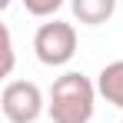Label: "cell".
Returning <instances> with one entry per match:
<instances>
[{
  "label": "cell",
  "instance_id": "1",
  "mask_svg": "<svg viewBox=\"0 0 123 123\" xmlns=\"http://www.w3.org/2000/svg\"><path fill=\"white\" fill-rule=\"evenodd\" d=\"M97 83L77 70L53 80L47 97V113L53 123H90L97 110Z\"/></svg>",
  "mask_w": 123,
  "mask_h": 123
},
{
  "label": "cell",
  "instance_id": "2",
  "mask_svg": "<svg viewBox=\"0 0 123 123\" xmlns=\"http://www.w3.org/2000/svg\"><path fill=\"white\" fill-rule=\"evenodd\" d=\"M33 53L43 67H67L77 53V30L67 20H47L33 33Z\"/></svg>",
  "mask_w": 123,
  "mask_h": 123
},
{
  "label": "cell",
  "instance_id": "3",
  "mask_svg": "<svg viewBox=\"0 0 123 123\" xmlns=\"http://www.w3.org/2000/svg\"><path fill=\"white\" fill-rule=\"evenodd\" d=\"M0 110L7 123H37L40 113L47 110V100L33 80H7L0 93Z\"/></svg>",
  "mask_w": 123,
  "mask_h": 123
},
{
  "label": "cell",
  "instance_id": "4",
  "mask_svg": "<svg viewBox=\"0 0 123 123\" xmlns=\"http://www.w3.org/2000/svg\"><path fill=\"white\" fill-rule=\"evenodd\" d=\"M70 10L83 27H100L117 13V0H70Z\"/></svg>",
  "mask_w": 123,
  "mask_h": 123
},
{
  "label": "cell",
  "instance_id": "5",
  "mask_svg": "<svg viewBox=\"0 0 123 123\" xmlns=\"http://www.w3.org/2000/svg\"><path fill=\"white\" fill-rule=\"evenodd\" d=\"M97 90L106 103H113L117 110H123V60L106 63L97 77Z\"/></svg>",
  "mask_w": 123,
  "mask_h": 123
},
{
  "label": "cell",
  "instance_id": "6",
  "mask_svg": "<svg viewBox=\"0 0 123 123\" xmlns=\"http://www.w3.org/2000/svg\"><path fill=\"white\" fill-rule=\"evenodd\" d=\"M23 7L30 17H53L63 7V0H23Z\"/></svg>",
  "mask_w": 123,
  "mask_h": 123
},
{
  "label": "cell",
  "instance_id": "7",
  "mask_svg": "<svg viewBox=\"0 0 123 123\" xmlns=\"http://www.w3.org/2000/svg\"><path fill=\"white\" fill-rule=\"evenodd\" d=\"M10 70H13V33L10 27H3V73L10 77Z\"/></svg>",
  "mask_w": 123,
  "mask_h": 123
},
{
  "label": "cell",
  "instance_id": "8",
  "mask_svg": "<svg viewBox=\"0 0 123 123\" xmlns=\"http://www.w3.org/2000/svg\"><path fill=\"white\" fill-rule=\"evenodd\" d=\"M0 7H10V0H0Z\"/></svg>",
  "mask_w": 123,
  "mask_h": 123
}]
</instances>
